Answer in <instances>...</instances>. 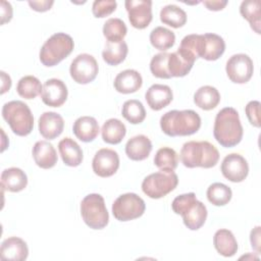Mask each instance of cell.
Segmentation results:
<instances>
[{
  "instance_id": "6da1fadb",
  "label": "cell",
  "mask_w": 261,
  "mask_h": 261,
  "mask_svg": "<svg viewBox=\"0 0 261 261\" xmlns=\"http://www.w3.org/2000/svg\"><path fill=\"white\" fill-rule=\"evenodd\" d=\"M213 135L224 148L237 146L243 138V126L238 111L232 107L222 108L216 114Z\"/></svg>"
},
{
  "instance_id": "7a4b0ae2",
  "label": "cell",
  "mask_w": 261,
  "mask_h": 261,
  "mask_svg": "<svg viewBox=\"0 0 261 261\" xmlns=\"http://www.w3.org/2000/svg\"><path fill=\"white\" fill-rule=\"evenodd\" d=\"M160 127L168 137L191 136L201 127V117L191 109L170 110L161 116Z\"/></svg>"
},
{
  "instance_id": "3957f363",
  "label": "cell",
  "mask_w": 261,
  "mask_h": 261,
  "mask_svg": "<svg viewBox=\"0 0 261 261\" xmlns=\"http://www.w3.org/2000/svg\"><path fill=\"white\" fill-rule=\"evenodd\" d=\"M180 160L188 168H211L217 164L219 152L208 141H190L181 147Z\"/></svg>"
},
{
  "instance_id": "277c9868",
  "label": "cell",
  "mask_w": 261,
  "mask_h": 261,
  "mask_svg": "<svg viewBox=\"0 0 261 261\" xmlns=\"http://www.w3.org/2000/svg\"><path fill=\"white\" fill-rule=\"evenodd\" d=\"M174 213L181 215L184 224L191 230L201 228L207 218V208L199 200L195 193L182 194L174 198L171 204Z\"/></svg>"
},
{
  "instance_id": "5b68a950",
  "label": "cell",
  "mask_w": 261,
  "mask_h": 261,
  "mask_svg": "<svg viewBox=\"0 0 261 261\" xmlns=\"http://www.w3.org/2000/svg\"><path fill=\"white\" fill-rule=\"evenodd\" d=\"M2 117L11 130L19 137L30 135L34 127V116L30 107L22 101L13 100L2 107Z\"/></svg>"
},
{
  "instance_id": "8992f818",
  "label": "cell",
  "mask_w": 261,
  "mask_h": 261,
  "mask_svg": "<svg viewBox=\"0 0 261 261\" xmlns=\"http://www.w3.org/2000/svg\"><path fill=\"white\" fill-rule=\"evenodd\" d=\"M73 47L74 43L69 35L56 33L43 44L39 53L40 61L47 67L55 66L72 52Z\"/></svg>"
},
{
  "instance_id": "52a82bcc",
  "label": "cell",
  "mask_w": 261,
  "mask_h": 261,
  "mask_svg": "<svg viewBox=\"0 0 261 261\" xmlns=\"http://www.w3.org/2000/svg\"><path fill=\"white\" fill-rule=\"evenodd\" d=\"M81 215L92 229H102L109 221L104 198L99 194H89L81 202Z\"/></svg>"
},
{
  "instance_id": "ba28073f",
  "label": "cell",
  "mask_w": 261,
  "mask_h": 261,
  "mask_svg": "<svg viewBox=\"0 0 261 261\" xmlns=\"http://www.w3.org/2000/svg\"><path fill=\"white\" fill-rule=\"evenodd\" d=\"M178 184L174 171L160 170L146 176L142 182V191L151 199H160L172 192Z\"/></svg>"
},
{
  "instance_id": "9c48e42d",
  "label": "cell",
  "mask_w": 261,
  "mask_h": 261,
  "mask_svg": "<svg viewBox=\"0 0 261 261\" xmlns=\"http://www.w3.org/2000/svg\"><path fill=\"white\" fill-rule=\"evenodd\" d=\"M146 209L144 200L135 193L120 195L112 204V214L119 221H128L141 217Z\"/></svg>"
},
{
  "instance_id": "30bf717a",
  "label": "cell",
  "mask_w": 261,
  "mask_h": 261,
  "mask_svg": "<svg viewBox=\"0 0 261 261\" xmlns=\"http://www.w3.org/2000/svg\"><path fill=\"white\" fill-rule=\"evenodd\" d=\"M99 71L98 62L94 56L83 53L77 55L71 62L69 73L71 79L81 85L93 82Z\"/></svg>"
},
{
  "instance_id": "8fae6325",
  "label": "cell",
  "mask_w": 261,
  "mask_h": 261,
  "mask_svg": "<svg viewBox=\"0 0 261 261\" xmlns=\"http://www.w3.org/2000/svg\"><path fill=\"white\" fill-rule=\"evenodd\" d=\"M225 71L232 83L245 84L249 82L253 75V61L247 54H234L227 60Z\"/></svg>"
},
{
  "instance_id": "7c38bea8",
  "label": "cell",
  "mask_w": 261,
  "mask_h": 261,
  "mask_svg": "<svg viewBox=\"0 0 261 261\" xmlns=\"http://www.w3.org/2000/svg\"><path fill=\"white\" fill-rule=\"evenodd\" d=\"M125 9L128 13L130 24L139 30L147 28L152 21V1L150 0H126Z\"/></svg>"
},
{
  "instance_id": "4fadbf2b",
  "label": "cell",
  "mask_w": 261,
  "mask_h": 261,
  "mask_svg": "<svg viewBox=\"0 0 261 261\" xmlns=\"http://www.w3.org/2000/svg\"><path fill=\"white\" fill-rule=\"evenodd\" d=\"M119 167V156L116 151L108 148L98 150L92 161V168L95 174L100 177L113 175Z\"/></svg>"
},
{
  "instance_id": "5bb4252c",
  "label": "cell",
  "mask_w": 261,
  "mask_h": 261,
  "mask_svg": "<svg viewBox=\"0 0 261 261\" xmlns=\"http://www.w3.org/2000/svg\"><path fill=\"white\" fill-rule=\"evenodd\" d=\"M222 175L232 182L243 181L249 173V165L247 160L238 153L226 155L220 166Z\"/></svg>"
},
{
  "instance_id": "9a60e30c",
  "label": "cell",
  "mask_w": 261,
  "mask_h": 261,
  "mask_svg": "<svg viewBox=\"0 0 261 261\" xmlns=\"http://www.w3.org/2000/svg\"><path fill=\"white\" fill-rule=\"evenodd\" d=\"M225 51V42L222 37L207 33L199 35L198 39V56L208 61L217 60Z\"/></svg>"
},
{
  "instance_id": "2e32d148",
  "label": "cell",
  "mask_w": 261,
  "mask_h": 261,
  "mask_svg": "<svg viewBox=\"0 0 261 261\" xmlns=\"http://www.w3.org/2000/svg\"><path fill=\"white\" fill-rule=\"evenodd\" d=\"M66 85L59 79H50L43 85L41 98L44 104L50 107H60L67 99Z\"/></svg>"
},
{
  "instance_id": "e0dca14e",
  "label": "cell",
  "mask_w": 261,
  "mask_h": 261,
  "mask_svg": "<svg viewBox=\"0 0 261 261\" xmlns=\"http://www.w3.org/2000/svg\"><path fill=\"white\" fill-rule=\"evenodd\" d=\"M29 256L27 243L17 237H10L4 240L0 247V258L3 261H23Z\"/></svg>"
},
{
  "instance_id": "ac0fdd59",
  "label": "cell",
  "mask_w": 261,
  "mask_h": 261,
  "mask_svg": "<svg viewBox=\"0 0 261 261\" xmlns=\"http://www.w3.org/2000/svg\"><path fill=\"white\" fill-rule=\"evenodd\" d=\"M64 128L62 116L56 112H44L39 118V132L45 139L54 140L59 137Z\"/></svg>"
},
{
  "instance_id": "d6986e66",
  "label": "cell",
  "mask_w": 261,
  "mask_h": 261,
  "mask_svg": "<svg viewBox=\"0 0 261 261\" xmlns=\"http://www.w3.org/2000/svg\"><path fill=\"white\" fill-rule=\"evenodd\" d=\"M145 99L152 110L158 111L166 107L172 101V90L167 85L154 84L147 90Z\"/></svg>"
},
{
  "instance_id": "ffe728a7",
  "label": "cell",
  "mask_w": 261,
  "mask_h": 261,
  "mask_svg": "<svg viewBox=\"0 0 261 261\" xmlns=\"http://www.w3.org/2000/svg\"><path fill=\"white\" fill-rule=\"evenodd\" d=\"M32 154L35 163L43 169L52 168L58 160L56 150L53 145L47 141H38L33 147Z\"/></svg>"
},
{
  "instance_id": "44dd1931",
  "label": "cell",
  "mask_w": 261,
  "mask_h": 261,
  "mask_svg": "<svg viewBox=\"0 0 261 261\" xmlns=\"http://www.w3.org/2000/svg\"><path fill=\"white\" fill-rule=\"evenodd\" d=\"M143 85L141 73L135 69H125L119 72L113 82L114 89L121 94L137 92Z\"/></svg>"
},
{
  "instance_id": "7402d4cb",
  "label": "cell",
  "mask_w": 261,
  "mask_h": 261,
  "mask_svg": "<svg viewBox=\"0 0 261 261\" xmlns=\"http://www.w3.org/2000/svg\"><path fill=\"white\" fill-rule=\"evenodd\" d=\"M152 151V143L145 135L130 138L125 145V154L130 160L142 161L148 158Z\"/></svg>"
},
{
  "instance_id": "603a6c76",
  "label": "cell",
  "mask_w": 261,
  "mask_h": 261,
  "mask_svg": "<svg viewBox=\"0 0 261 261\" xmlns=\"http://www.w3.org/2000/svg\"><path fill=\"white\" fill-rule=\"evenodd\" d=\"M72 132L80 141L89 143L94 141L98 136L100 132L99 123L92 116H81L73 122Z\"/></svg>"
},
{
  "instance_id": "cb8c5ba5",
  "label": "cell",
  "mask_w": 261,
  "mask_h": 261,
  "mask_svg": "<svg viewBox=\"0 0 261 261\" xmlns=\"http://www.w3.org/2000/svg\"><path fill=\"white\" fill-rule=\"evenodd\" d=\"M58 150L65 165L75 167L82 163L84 158L83 150L71 138L62 139L58 144Z\"/></svg>"
},
{
  "instance_id": "d4e9b609",
  "label": "cell",
  "mask_w": 261,
  "mask_h": 261,
  "mask_svg": "<svg viewBox=\"0 0 261 261\" xmlns=\"http://www.w3.org/2000/svg\"><path fill=\"white\" fill-rule=\"evenodd\" d=\"M28 185V176L24 171L18 167L6 168L1 173V186L6 191L18 193Z\"/></svg>"
},
{
  "instance_id": "484cf974",
  "label": "cell",
  "mask_w": 261,
  "mask_h": 261,
  "mask_svg": "<svg viewBox=\"0 0 261 261\" xmlns=\"http://www.w3.org/2000/svg\"><path fill=\"white\" fill-rule=\"evenodd\" d=\"M196 60L185 55L179 50L169 53L167 67L171 77H182L192 69Z\"/></svg>"
},
{
  "instance_id": "4316f807",
  "label": "cell",
  "mask_w": 261,
  "mask_h": 261,
  "mask_svg": "<svg viewBox=\"0 0 261 261\" xmlns=\"http://www.w3.org/2000/svg\"><path fill=\"white\" fill-rule=\"evenodd\" d=\"M213 245L216 251L224 257H231L238 251V242L233 233L225 228L218 229L214 233Z\"/></svg>"
},
{
  "instance_id": "83f0119b",
  "label": "cell",
  "mask_w": 261,
  "mask_h": 261,
  "mask_svg": "<svg viewBox=\"0 0 261 261\" xmlns=\"http://www.w3.org/2000/svg\"><path fill=\"white\" fill-rule=\"evenodd\" d=\"M220 102L218 90L212 86H203L194 94V103L203 110L214 109Z\"/></svg>"
},
{
  "instance_id": "f1b7e54d",
  "label": "cell",
  "mask_w": 261,
  "mask_h": 261,
  "mask_svg": "<svg viewBox=\"0 0 261 261\" xmlns=\"http://www.w3.org/2000/svg\"><path fill=\"white\" fill-rule=\"evenodd\" d=\"M102 139L105 143L116 145L119 144L126 134V127L123 122L117 118L106 120L101 129Z\"/></svg>"
},
{
  "instance_id": "f546056e",
  "label": "cell",
  "mask_w": 261,
  "mask_h": 261,
  "mask_svg": "<svg viewBox=\"0 0 261 261\" xmlns=\"http://www.w3.org/2000/svg\"><path fill=\"white\" fill-rule=\"evenodd\" d=\"M128 52L127 44L124 41L118 43L106 42L105 48L102 52L103 60L109 65H118L121 63Z\"/></svg>"
},
{
  "instance_id": "4dcf8cb0",
  "label": "cell",
  "mask_w": 261,
  "mask_h": 261,
  "mask_svg": "<svg viewBox=\"0 0 261 261\" xmlns=\"http://www.w3.org/2000/svg\"><path fill=\"white\" fill-rule=\"evenodd\" d=\"M240 12L242 16L247 19L251 25V29L260 34V1L259 0H246L243 1L240 6Z\"/></svg>"
},
{
  "instance_id": "1f68e13d",
  "label": "cell",
  "mask_w": 261,
  "mask_h": 261,
  "mask_svg": "<svg viewBox=\"0 0 261 261\" xmlns=\"http://www.w3.org/2000/svg\"><path fill=\"white\" fill-rule=\"evenodd\" d=\"M160 20L171 28L178 29L186 24L187 13L180 7L169 4L164 6L160 11Z\"/></svg>"
},
{
  "instance_id": "d6a6232c",
  "label": "cell",
  "mask_w": 261,
  "mask_h": 261,
  "mask_svg": "<svg viewBox=\"0 0 261 261\" xmlns=\"http://www.w3.org/2000/svg\"><path fill=\"white\" fill-rule=\"evenodd\" d=\"M150 43L155 49L166 51L174 45L175 35L166 28L157 27L150 33Z\"/></svg>"
},
{
  "instance_id": "836d02e7",
  "label": "cell",
  "mask_w": 261,
  "mask_h": 261,
  "mask_svg": "<svg viewBox=\"0 0 261 261\" xmlns=\"http://www.w3.org/2000/svg\"><path fill=\"white\" fill-rule=\"evenodd\" d=\"M43 86L41 82L34 75H25L21 77L16 86L17 94L24 99L31 100L41 95Z\"/></svg>"
},
{
  "instance_id": "e575fe53",
  "label": "cell",
  "mask_w": 261,
  "mask_h": 261,
  "mask_svg": "<svg viewBox=\"0 0 261 261\" xmlns=\"http://www.w3.org/2000/svg\"><path fill=\"white\" fill-rule=\"evenodd\" d=\"M126 33V25L120 18H109L103 25V35L107 42L110 43H118L123 41Z\"/></svg>"
},
{
  "instance_id": "d590c367",
  "label": "cell",
  "mask_w": 261,
  "mask_h": 261,
  "mask_svg": "<svg viewBox=\"0 0 261 261\" xmlns=\"http://www.w3.org/2000/svg\"><path fill=\"white\" fill-rule=\"evenodd\" d=\"M121 115L132 124H139L146 118V110L141 101L132 99L123 103Z\"/></svg>"
},
{
  "instance_id": "8d00e7d4",
  "label": "cell",
  "mask_w": 261,
  "mask_h": 261,
  "mask_svg": "<svg viewBox=\"0 0 261 261\" xmlns=\"http://www.w3.org/2000/svg\"><path fill=\"white\" fill-rule=\"evenodd\" d=\"M207 199L215 206L226 205L232 196V192L229 187L222 182H214L207 189Z\"/></svg>"
},
{
  "instance_id": "74e56055",
  "label": "cell",
  "mask_w": 261,
  "mask_h": 261,
  "mask_svg": "<svg viewBox=\"0 0 261 261\" xmlns=\"http://www.w3.org/2000/svg\"><path fill=\"white\" fill-rule=\"evenodd\" d=\"M178 156L177 153L169 147L160 148L154 156V164L160 170L173 171L177 167Z\"/></svg>"
},
{
  "instance_id": "f35d334b",
  "label": "cell",
  "mask_w": 261,
  "mask_h": 261,
  "mask_svg": "<svg viewBox=\"0 0 261 261\" xmlns=\"http://www.w3.org/2000/svg\"><path fill=\"white\" fill-rule=\"evenodd\" d=\"M169 53L161 52L153 56L150 62V70L152 74L158 79H171L169 74L167 61Z\"/></svg>"
},
{
  "instance_id": "ab89813d",
  "label": "cell",
  "mask_w": 261,
  "mask_h": 261,
  "mask_svg": "<svg viewBox=\"0 0 261 261\" xmlns=\"http://www.w3.org/2000/svg\"><path fill=\"white\" fill-rule=\"evenodd\" d=\"M117 6L114 0H96L92 5V12L95 17H106L115 11Z\"/></svg>"
},
{
  "instance_id": "60d3db41",
  "label": "cell",
  "mask_w": 261,
  "mask_h": 261,
  "mask_svg": "<svg viewBox=\"0 0 261 261\" xmlns=\"http://www.w3.org/2000/svg\"><path fill=\"white\" fill-rule=\"evenodd\" d=\"M245 112L250 123L255 127H260V102L250 101L245 107Z\"/></svg>"
},
{
  "instance_id": "b9f144b4",
  "label": "cell",
  "mask_w": 261,
  "mask_h": 261,
  "mask_svg": "<svg viewBox=\"0 0 261 261\" xmlns=\"http://www.w3.org/2000/svg\"><path fill=\"white\" fill-rule=\"evenodd\" d=\"M29 5L31 6L32 9L36 10V11H39V12H44V11H47L49 10L52 5L54 4V1L53 0H44V1H29L28 2Z\"/></svg>"
},
{
  "instance_id": "7bdbcfd3",
  "label": "cell",
  "mask_w": 261,
  "mask_h": 261,
  "mask_svg": "<svg viewBox=\"0 0 261 261\" xmlns=\"http://www.w3.org/2000/svg\"><path fill=\"white\" fill-rule=\"evenodd\" d=\"M12 18V6L9 2L1 1V24L10 21Z\"/></svg>"
},
{
  "instance_id": "ee69618b",
  "label": "cell",
  "mask_w": 261,
  "mask_h": 261,
  "mask_svg": "<svg viewBox=\"0 0 261 261\" xmlns=\"http://www.w3.org/2000/svg\"><path fill=\"white\" fill-rule=\"evenodd\" d=\"M250 242L252 248H254L258 253L260 252V226H256L251 230Z\"/></svg>"
},
{
  "instance_id": "f6af8a7d",
  "label": "cell",
  "mask_w": 261,
  "mask_h": 261,
  "mask_svg": "<svg viewBox=\"0 0 261 261\" xmlns=\"http://www.w3.org/2000/svg\"><path fill=\"white\" fill-rule=\"evenodd\" d=\"M203 4L206 6L207 9L209 10H212V11H219V10H222L226 4H227V1L226 0H212V1H203Z\"/></svg>"
},
{
  "instance_id": "bcb514c9",
  "label": "cell",
  "mask_w": 261,
  "mask_h": 261,
  "mask_svg": "<svg viewBox=\"0 0 261 261\" xmlns=\"http://www.w3.org/2000/svg\"><path fill=\"white\" fill-rule=\"evenodd\" d=\"M1 79H2V90L1 94H4L5 92L9 91L11 87V79L9 75H7L4 71H1Z\"/></svg>"
}]
</instances>
